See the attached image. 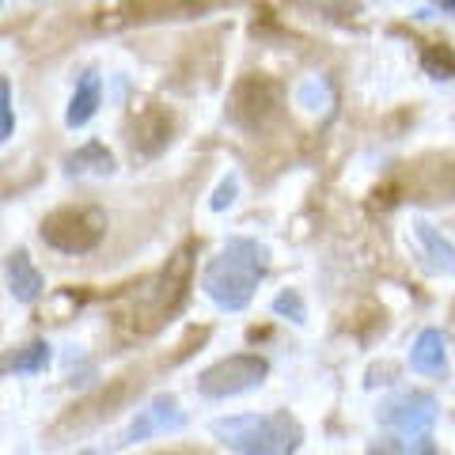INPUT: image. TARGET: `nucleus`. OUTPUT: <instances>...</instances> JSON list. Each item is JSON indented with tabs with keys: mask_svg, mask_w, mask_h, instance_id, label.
I'll return each mask as SVG.
<instances>
[{
	"mask_svg": "<svg viewBox=\"0 0 455 455\" xmlns=\"http://www.w3.org/2000/svg\"><path fill=\"white\" fill-rule=\"evenodd\" d=\"M266 269H269V247L251 235H232L205 262L202 292L220 311H243L254 300V292H259V281L266 277Z\"/></svg>",
	"mask_w": 455,
	"mask_h": 455,
	"instance_id": "obj_1",
	"label": "nucleus"
},
{
	"mask_svg": "<svg viewBox=\"0 0 455 455\" xmlns=\"http://www.w3.org/2000/svg\"><path fill=\"white\" fill-rule=\"evenodd\" d=\"M73 455H99L95 448H80V451H73Z\"/></svg>",
	"mask_w": 455,
	"mask_h": 455,
	"instance_id": "obj_22",
	"label": "nucleus"
},
{
	"mask_svg": "<svg viewBox=\"0 0 455 455\" xmlns=\"http://www.w3.org/2000/svg\"><path fill=\"white\" fill-rule=\"evenodd\" d=\"M368 455H398V451H391V448H372Z\"/></svg>",
	"mask_w": 455,
	"mask_h": 455,
	"instance_id": "obj_21",
	"label": "nucleus"
},
{
	"mask_svg": "<svg viewBox=\"0 0 455 455\" xmlns=\"http://www.w3.org/2000/svg\"><path fill=\"white\" fill-rule=\"evenodd\" d=\"M421 65H425V73H429L433 80H455V53L444 46V42H429Z\"/></svg>",
	"mask_w": 455,
	"mask_h": 455,
	"instance_id": "obj_15",
	"label": "nucleus"
},
{
	"mask_svg": "<svg viewBox=\"0 0 455 455\" xmlns=\"http://www.w3.org/2000/svg\"><path fill=\"white\" fill-rule=\"evenodd\" d=\"M42 239L61 251V254H88L103 243L107 235V212L99 205H65L53 209L46 220H42Z\"/></svg>",
	"mask_w": 455,
	"mask_h": 455,
	"instance_id": "obj_3",
	"label": "nucleus"
},
{
	"mask_svg": "<svg viewBox=\"0 0 455 455\" xmlns=\"http://www.w3.org/2000/svg\"><path fill=\"white\" fill-rule=\"evenodd\" d=\"M410 368L418 376H444L448 372V338L436 326H425L410 346Z\"/></svg>",
	"mask_w": 455,
	"mask_h": 455,
	"instance_id": "obj_10",
	"label": "nucleus"
},
{
	"mask_svg": "<svg viewBox=\"0 0 455 455\" xmlns=\"http://www.w3.org/2000/svg\"><path fill=\"white\" fill-rule=\"evenodd\" d=\"M50 357H53L50 341L35 338V341H27L20 349H8L4 357H0V376H38V372H46Z\"/></svg>",
	"mask_w": 455,
	"mask_h": 455,
	"instance_id": "obj_12",
	"label": "nucleus"
},
{
	"mask_svg": "<svg viewBox=\"0 0 455 455\" xmlns=\"http://www.w3.org/2000/svg\"><path fill=\"white\" fill-rule=\"evenodd\" d=\"M99 103H103V76H99V73H84V76L76 80L73 99H68L65 125H68V130H84V125L95 118Z\"/></svg>",
	"mask_w": 455,
	"mask_h": 455,
	"instance_id": "obj_11",
	"label": "nucleus"
},
{
	"mask_svg": "<svg viewBox=\"0 0 455 455\" xmlns=\"http://www.w3.org/2000/svg\"><path fill=\"white\" fill-rule=\"evenodd\" d=\"M182 425H187V414H182L179 398L175 395H152L145 406L137 410V418L125 425L122 436H118V448H130V444H140V440L148 436H160V433H179Z\"/></svg>",
	"mask_w": 455,
	"mask_h": 455,
	"instance_id": "obj_7",
	"label": "nucleus"
},
{
	"mask_svg": "<svg viewBox=\"0 0 455 455\" xmlns=\"http://www.w3.org/2000/svg\"><path fill=\"white\" fill-rule=\"evenodd\" d=\"M296 103L307 107V110L326 107V103H331V88H326V80H319V76L304 80V84H300V92H296Z\"/></svg>",
	"mask_w": 455,
	"mask_h": 455,
	"instance_id": "obj_17",
	"label": "nucleus"
},
{
	"mask_svg": "<svg viewBox=\"0 0 455 455\" xmlns=\"http://www.w3.org/2000/svg\"><path fill=\"white\" fill-rule=\"evenodd\" d=\"M171 133H175V118L164 107H145L133 122V152L160 156L171 145Z\"/></svg>",
	"mask_w": 455,
	"mask_h": 455,
	"instance_id": "obj_9",
	"label": "nucleus"
},
{
	"mask_svg": "<svg viewBox=\"0 0 455 455\" xmlns=\"http://www.w3.org/2000/svg\"><path fill=\"white\" fill-rule=\"evenodd\" d=\"M418 455H440V451H436V448L429 444V440H425V444H421V451H418Z\"/></svg>",
	"mask_w": 455,
	"mask_h": 455,
	"instance_id": "obj_20",
	"label": "nucleus"
},
{
	"mask_svg": "<svg viewBox=\"0 0 455 455\" xmlns=\"http://www.w3.org/2000/svg\"><path fill=\"white\" fill-rule=\"evenodd\" d=\"M436 414H440V406L429 391H395V395L383 398L379 410H376L383 429L398 433L403 440H414V444H425V440H429Z\"/></svg>",
	"mask_w": 455,
	"mask_h": 455,
	"instance_id": "obj_5",
	"label": "nucleus"
},
{
	"mask_svg": "<svg viewBox=\"0 0 455 455\" xmlns=\"http://www.w3.org/2000/svg\"><path fill=\"white\" fill-rule=\"evenodd\" d=\"M235 194H239V175H224L220 187L212 190V197H209V209H212V212H224L228 205L235 202Z\"/></svg>",
	"mask_w": 455,
	"mask_h": 455,
	"instance_id": "obj_19",
	"label": "nucleus"
},
{
	"mask_svg": "<svg viewBox=\"0 0 455 455\" xmlns=\"http://www.w3.org/2000/svg\"><path fill=\"white\" fill-rule=\"evenodd\" d=\"M65 171H68V175H110V171H114V156L107 152V145L88 140V145L76 148L73 156H65Z\"/></svg>",
	"mask_w": 455,
	"mask_h": 455,
	"instance_id": "obj_14",
	"label": "nucleus"
},
{
	"mask_svg": "<svg viewBox=\"0 0 455 455\" xmlns=\"http://www.w3.org/2000/svg\"><path fill=\"white\" fill-rule=\"evenodd\" d=\"M281 84H274L269 76H247L235 84L232 92V122L243 125V130L259 133L281 114Z\"/></svg>",
	"mask_w": 455,
	"mask_h": 455,
	"instance_id": "obj_6",
	"label": "nucleus"
},
{
	"mask_svg": "<svg viewBox=\"0 0 455 455\" xmlns=\"http://www.w3.org/2000/svg\"><path fill=\"white\" fill-rule=\"evenodd\" d=\"M414 235H418L425 259H429V266L436 269V274L455 277V243H448V239L440 235L425 217H414Z\"/></svg>",
	"mask_w": 455,
	"mask_h": 455,
	"instance_id": "obj_13",
	"label": "nucleus"
},
{
	"mask_svg": "<svg viewBox=\"0 0 455 455\" xmlns=\"http://www.w3.org/2000/svg\"><path fill=\"white\" fill-rule=\"evenodd\" d=\"M212 436L235 455H296L304 429L289 410L269 414H232L212 421Z\"/></svg>",
	"mask_w": 455,
	"mask_h": 455,
	"instance_id": "obj_2",
	"label": "nucleus"
},
{
	"mask_svg": "<svg viewBox=\"0 0 455 455\" xmlns=\"http://www.w3.org/2000/svg\"><path fill=\"white\" fill-rule=\"evenodd\" d=\"M12 130H16V110H12V80L0 76V148L8 145Z\"/></svg>",
	"mask_w": 455,
	"mask_h": 455,
	"instance_id": "obj_18",
	"label": "nucleus"
},
{
	"mask_svg": "<svg viewBox=\"0 0 455 455\" xmlns=\"http://www.w3.org/2000/svg\"><path fill=\"white\" fill-rule=\"evenodd\" d=\"M4 281H8V292L16 296L20 304H35L42 292H46V277H42V269L35 266L31 251L27 247H16L8 251L4 259Z\"/></svg>",
	"mask_w": 455,
	"mask_h": 455,
	"instance_id": "obj_8",
	"label": "nucleus"
},
{
	"mask_svg": "<svg viewBox=\"0 0 455 455\" xmlns=\"http://www.w3.org/2000/svg\"><path fill=\"white\" fill-rule=\"evenodd\" d=\"M274 315L292 319L296 326H304V323H307V304H304V296L296 292V289L277 292V296H274Z\"/></svg>",
	"mask_w": 455,
	"mask_h": 455,
	"instance_id": "obj_16",
	"label": "nucleus"
},
{
	"mask_svg": "<svg viewBox=\"0 0 455 455\" xmlns=\"http://www.w3.org/2000/svg\"><path fill=\"white\" fill-rule=\"evenodd\" d=\"M266 376H269V361L262 353H232V357L202 368L194 387L202 398H235V395L262 387Z\"/></svg>",
	"mask_w": 455,
	"mask_h": 455,
	"instance_id": "obj_4",
	"label": "nucleus"
}]
</instances>
